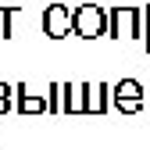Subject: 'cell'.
<instances>
[{"mask_svg":"<svg viewBox=\"0 0 150 150\" xmlns=\"http://www.w3.org/2000/svg\"><path fill=\"white\" fill-rule=\"evenodd\" d=\"M71 22H75V11L64 7V4H50L43 11V32L50 36V40H64V36H71Z\"/></svg>","mask_w":150,"mask_h":150,"instance_id":"obj_3","label":"cell"},{"mask_svg":"<svg viewBox=\"0 0 150 150\" xmlns=\"http://www.w3.org/2000/svg\"><path fill=\"white\" fill-rule=\"evenodd\" d=\"M115 111H122V115H136V111L143 107V100H122V104H111Z\"/></svg>","mask_w":150,"mask_h":150,"instance_id":"obj_9","label":"cell"},{"mask_svg":"<svg viewBox=\"0 0 150 150\" xmlns=\"http://www.w3.org/2000/svg\"><path fill=\"white\" fill-rule=\"evenodd\" d=\"M71 36H79V40H100V36H107V11H104L100 4H82V7H75Z\"/></svg>","mask_w":150,"mask_h":150,"instance_id":"obj_2","label":"cell"},{"mask_svg":"<svg viewBox=\"0 0 150 150\" xmlns=\"http://www.w3.org/2000/svg\"><path fill=\"white\" fill-rule=\"evenodd\" d=\"M107 107H111V86L86 82V115H107Z\"/></svg>","mask_w":150,"mask_h":150,"instance_id":"obj_5","label":"cell"},{"mask_svg":"<svg viewBox=\"0 0 150 150\" xmlns=\"http://www.w3.org/2000/svg\"><path fill=\"white\" fill-rule=\"evenodd\" d=\"M107 36L111 40H143V7H111L107 11Z\"/></svg>","mask_w":150,"mask_h":150,"instance_id":"obj_1","label":"cell"},{"mask_svg":"<svg viewBox=\"0 0 150 150\" xmlns=\"http://www.w3.org/2000/svg\"><path fill=\"white\" fill-rule=\"evenodd\" d=\"M11 107H14V97H0V115H7Z\"/></svg>","mask_w":150,"mask_h":150,"instance_id":"obj_11","label":"cell"},{"mask_svg":"<svg viewBox=\"0 0 150 150\" xmlns=\"http://www.w3.org/2000/svg\"><path fill=\"white\" fill-rule=\"evenodd\" d=\"M143 25H146V36H143V47L150 54V7H143Z\"/></svg>","mask_w":150,"mask_h":150,"instance_id":"obj_10","label":"cell"},{"mask_svg":"<svg viewBox=\"0 0 150 150\" xmlns=\"http://www.w3.org/2000/svg\"><path fill=\"white\" fill-rule=\"evenodd\" d=\"M14 111L18 115H43V111H50V104L43 93H32L25 82H18L14 86Z\"/></svg>","mask_w":150,"mask_h":150,"instance_id":"obj_4","label":"cell"},{"mask_svg":"<svg viewBox=\"0 0 150 150\" xmlns=\"http://www.w3.org/2000/svg\"><path fill=\"white\" fill-rule=\"evenodd\" d=\"M0 97H14V86H7V82H0Z\"/></svg>","mask_w":150,"mask_h":150,"instance_id":"obj_12","label":"cell"},{"mask_svg":"<svg viewBox=\"0 0 150 150\" xmlns=\"http://www.w3.org/2000/svg\"><path fill=\"white\" fill-rule=\"evenodd\" d=\"M47 104H50V115H61V111H64V97H61V82H50V86H47Z\"/></svg>","mask_w":150,"mask_h":150,"instance_id":"obj_7","label":"cell"},{"mask_svg":"<svg viewBox=\"0 0 150 150\" xmlns=\"http://www.w3.org/2000/svg\"><path fill=\"white\" fill-rule=\"evenodd\" d=\"M122 100H143V86L136 79H122L111 86V104H122Z\"/></svg>","mask_w":150,"mask_h":150,"instance_id":"obj_6","label":"cell"},{"mask_svg":"<svg viewBox=\"0 0 150 150\" xmlns=\"http://www.w3.org/2000/svg\"><path fill=\"white\" fill-rule=\"evenodd\" d=\"M14 14H18V7H0V36H11V22H14Z\"/></svg>","mask_w":150,"mask_h":150,"instance_id":"obj_8","label":"cell"}]
</instances>
